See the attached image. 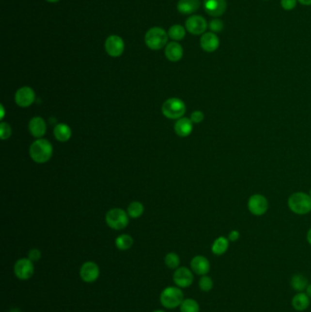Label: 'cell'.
<instances>
[{
  "mask_svg": "<svg viewBox=\"0 0 311 312\" xmlns=\"http://www.w3.org/2000/svg\"><path fill=\"white\" fill-rule=\"evenodd\" d=\"M164 312V311H156V312Z\"/></svg>",
  "mask_w": 311,
  "mask_h": 312,
  "instance_id": "b9f144b4",
  "label": "cell"
},
{
  "mask_svg": "<svg viewBox=\"0 0 311 312\" xmlns=\"http://www.w3.org/2000/svg\"><path fill=\"white\" fill-rule=\"evenodd\" d=\"M53 154L52 144L46 139H38L32 142L30 147V156L37 164L48 162Z\"/></svg>",
  "mask_w": 311,
  "mask_h": 312,
  "instance_id": "6da1fadb",
  "label": "cell"
},
{
  "mask_svg": "<svg viewBox=\"0 0 311 312\" xmlns=\"http://www.w3.org/2000/svg\"><path fill=\"white\" fill-rule=\"evenodd\" d=\"M132 245H133V239L129 234H121L115 239V246L118 250H130Z\"/></svg>",
  "mask_w": 311,
  "mask_h": 312,
  "instance_id": "d4e9b609",
  "label": "cell"
},
{
  "mask_svg": "<svg viewBox=\"0 0 311 312\" xmlns=\"http://www.w3.org/2000/svg\"><path fill=\"white\" fill-rule=\"evenodd\" d=\"M79 277L86 283H93L100 277V268L93 261H87L79 269Z\"/></svg>",
  "mask_w": 311,
  "mask_h": 312,
  "instance_id": "30bf717a",
  "label": "cell"
},
{
  "mask_svg": "<svg viewBox=\"0 0 311 312\" xmlns=\"http://www.w3.org/2000/svg\"><path fill=\"white\" fill-rule=\"evenodd\" d=\"M105 49L107 53L113 58L120 57L124 50V42L123 39L116 35L109 36L105 41Z\"/></svg>",
  "mask_w": 311,
  "mask_h": 312,
  "instance_id": "7c38bea8",
  "label": "cell"
},
{
  "mask_svg": "<svg viewBox=\"0 0 311 312\" xmlns=\"http://www.w3.org/2000/svg\"><path fill=\"white\" fill-rule=\"evenodd\" d=\"M29 130L31 133L32 136H34L35 138H38V139H41L46 133L47 125H46L45 121L43 120V118H32L29 124Z\"/></svg>",
  "mask_w": 311,
  "mask_h": 312,
  "instance_id": "e0dca14e",
  "label": "cell"
},
{
  "mask_svg": "<svg viewBox=\"0 0 311 312\" xmlns=\"http://www.w3.org/2000/svg\"><path fill=\"white\" fill-rule=\"evenodd\" d=\"M298 1L301 5H304V6H311V0H296Z\"/></svg>",
  "mask_w": 311,
  "mask_h": 312,
  "instance_id": "8d00e7d4",
  "label": "cell"
},
{
  "mask_svg": "<svg viewBox=\"0 0 311 312\" xmlns=\"http://www.w3.org/2000/svg\"><path fill=\"white\" fill-rule=\"evenodd\" d=\"M107 225L114 230L124 229L129 224V215L121 208H112L106 214Z\"/></svg>",
  "mask_w": 311,
  "mask_h": 312,
  "instance_id": "8992f818",
  "label": "cell"
},
{
  "mask_svg": "<svg viewBox=\"0 0 311 312\" xmlns=\"http://www.w3.org/2000/svg\"><path fill=\"white\" fill-rule=\"evenodd\" d=\"M180 311L181 312H199L200 307L194 298H185L180 305Z\"/></svg>",
  "mask_w": 311,
  "mask_h": 312,
  "instance_id": "484cf974",
  "label": "cell"
},
{
  "mask_svg": "<svg viewBox=\"0 0 311 312\" xmlns=\"http://www.w3.org/2000/svg\"><path fill=\"white\" fill-rule=\"evenodd\" d=\"M249 209L254 216H263L268 208V202L264 195H254L249 198Z\"/></svg>",
  "mask_w": 311,
  "mask_h": 312,
  "instance_id": "9c48e42d",
  "label": "cell"
},
{
  "mask_svg": "<svg viewBox=\"0 0 311 312\" xmlns=\"http://www.w3.org/2000/svg\"><path fill=\"white\" fill-rule=\"evenodd\" d=\"M71 129L70 126L66 124H59L54 128L55 138L59 141L66 142L70 140L71 137Z\"/></svg>",
  "mask_w": 311,
  "mask_h": 312,
  "instance_id": "7402d4cb",
  "label": "cell"
},
{
  "mask_svg": "<svg viewBox=\"0 0 311 312\" xmlns=\"http://www.w3.org/2000/svg\"><path fill=\"white\" fill-rule=\"evenodd\" d=\"M191 269L199 276H204L210 271V262L202 256H196L191 260Z\"/></svg>",
  "mask_w": 311,
  "mask_h": 312,
  "instance_id": "2e32d148",
  "label": "cell"
},
{
  "mask_svg": "<svg viewBox=\"0 0 311 312\" xmlns=\"http://www.w3.org/2000/svg\"><path fill=\"white\" fill-rule=\"evenodd\" d=\"M220 44V41L216 33L207 32L202 34L200 39V45L205 52H214L218 49Z\"/></svg>",
  "mask_w": 311,
  "mask_h": 312,
  "instance_id": "9a60e30c",
  "label": "cell"
},
{
  "mask_svg": "<svg viewBox=\"0 0 311 312\" xmlns=\"http://www.w3.org/2000/svg\"><path fill=\"white\" fill-rule=\"evenodd\" d=\"M229 247V239L220 236L215 240L212 246V252L217 256H222L226 253Z\"/></svg>",
  "mask_w": 311,
  "mask_h": 312,
  "instance_id": "603a6c76",
  "label": "cell"
},
{
  "mask_svg": "<svg viewBox=\"0 0 311 312\" xmlns=\"http://www.w3.org/2000/svg\"><path fill=\"white\" fill-rule=\"evenodd\" d=\"M21 312L18 309H13V310H11L10 312Z\"/></svg>",
  "mask_w": 311,
  "mask_h": 312,
  "instance_id": "60d3db41",
  "label": "cell"
},
{
  "mask_svg": "<svg viewBox=\"0 0 311 312\" xmlns=\"http://www.w3.org/2000/svg\"><path fill=\"white\" fill-rule=\"evenodd\" d=\"M311 304V297L307 295V293L299 292L295 294L292 298V306L297 312L306 311Z\"/></svg>",
  "mask_w": 311,
  "mask_h": 312,
  "instance_id": "44dd1931",
  "label": "cell"
},
{
  "mask_svg": "<svg viewBox=\"0 0 311 312\" xmlns=\"http://www.w3.org/2000/svg\"><path fill=\"white\" fill-rule=\"evenodd\" d=\"M306 293H307V295L310 296L311 298V284H309L308 288L306 289Z\"/></svg>",
  "mask_w": 311,
  "mask_h": 312,
  "instance_id": "74e56055",
  "label": "cell"
},
{
  "mask_svg": "<svg viewBox=\"0 0 311 312\" xmlns=\"http://www.w3.org/2000/svg\"><path fill=\"white\" fill-rule=\"evenodd\" d=\"M187 107L185 102L178 98H171L164 102L162 107L163 114L168 119L177 120L183 118L186 113Z\"/></svg>",
  "mask_w": 311,
  "mask_h": 312,
  "instance_id": "5b68a950",
  "label": "cell"
},
{
  "mask_svg": "<svg viewBox=\"0 0 311 312\" xmlns=\"http://www.w3.org/2000/svg\"><path fill=\"white\" fill-rule=\"evenodd\" d=\"M12 133V130L10 125L7 123H1L0 124V137L2 140H7Z\"/></svg>",
  "mask_w": 311,
  "mask_h": 312,
  "instance_id": "4dcf8cb0",
  "label": "cell"
},
{
  "mask_svg": "<svg viewBox=\"0 0 311 312\" xmlns=\"http://www.w3.org/2000/svg\"><path fill=\"white\" fill-rule=\"evenodd\" d=\"M164 263L166 266H168L171 269H176L178 268L180 265L179 256L176 253H168L164 258Z\"/></svg>",
  "mask_w": 311,
  "mask_h": 312,
  "instance_id": "f1b7e54d",
  "label": "cell"
},
{
  "mask_svg": "<svg viewBox=\"0 0 311 312\" xmlns=\"http://www.w3.org/2000/svg\"><path fill=\"white\" fill-rule=\"evenodd\" d=\"M168 36L173 40H182L186 36V30L181 25H173L168 31Z\"/></svg>",
  "mask_w": 311,
  "mask_h": 312,
  "instance_id": "83f0119b",
  "label": "cell"
},
{
  "mask_svg": "<svg viewBox=\"0 0 311 312\" xmlns=\"http://www.w3.org/2000/svg\"><path fill=\"white\" fill-rule=\"evenodd\" d=\"M209 29H210L211 32H213V33H219L224 30V23L222 20L218 19V18L213 19L209 23Z\"/></svg>",
  "mask_w": 311,
  "mask_h": 312,
  "instance_id": "1f68e13d",
  "label": "cell"
},
{
  "mask_svg": "<svg viewBox=\"0 0 311 312\" xmlns=\"http://www.w3.org/2000/svg\"><path fill=\"white\" fill-rule=\"evenodd\" d=\"M47 2H50V3H56V2H59L60 0H46Z\"/></svg>",
  "mask_w": 311,
  "mask_h": 312,
  "instance_id": "ab89813d",
  "label": "cell"
},
{
  "mask_svg": "<svg viewBox=\"0 0 311 312\" xmlns=\"http://www.w3.org/2000/svg\"><path fill=\"white\" fill-rule=\"evenodd\" d=\"M193 122L188 118H180L174 125V132L180 137H187L193 132Z\"/></svg>",
  "mask_w": 311,
  "mask_h": 312,
  "instance_id": "ac0fdd59",
  "label": "cell"
},
{
  "mask_svg": "<svg viewBox=\"0 0 311 312\" xmlns=\"http://www.w3.org/2000/svg\"><path fill=\"white\" fill-rule=\"evenodd\" d=\"M201 6L200 0H179L177 9L183 15H190L196 12Z\"/></svg>",
  "mask_w": 311,
  "mask_h": 312,
  "instance_id": "ffe728a7",
  "label": "cell"
},
{
  "mask_svg": "<svg viewBox=\"0 0 311 312\" xmlns=\"http://www.w3.org/2000/svg\"><path fill=\"white\" fill-rule=\"evenodd\" d=\"M186 28L187 31L193 35H201L206 31L207 23L202 16L193 15L187 19Z\"/></svg>",
  "mask_w": 311,
  "mask_h": 312,
  "instance_id": "4fadbf2b",
  "label": "cell"
},
{
  "mask_svg": "<svg viewBox=\"0 0 311 312\" xmlns=\"http://www.w3.org/2000/svg\"><path fill=\"white\" fill-rule=\"evenodd\" d=\"M307 239H308V242L310 243L311 245V228L309 230L308 234H307Z\"/></svg>",
  "mask_w": 311,
  "mask_h": 312,
  "instance_id": "f35d334b",
  "label": "cell"
},
{
  "mask_svg": "<svg viewBox=\"0 0 311 312\" xmlns=\"http://www.w3.org/2000/svg\"><path fill=\"white\" fill-rule=\"evenodd\" d=\"M36 94L31 87H22L16 91L15 102L21 108H27L35 102Z\"/></svg>",
  "mask_w": 311,
  "mask_h": 312,
  "instance_id": "8fae6325",
  "label": "cell"
},
{
  "mask_svg": "<svg viewBox=\"0 0 311 312\" xmlns=\"http://www.w3.org/2000/svg\"><path fill=\"white\" fill-rule=\"evenodd\" d=\"M226 8V0H203V8L210 16L218 17L224 15Z\"/></svg>",
  "mask_w": 311,
  "mask_h": 312,
  "instance_id": "5bb4252c",
  "label": "cell"
},
{
  "mask_svg": "<svg viewBox=\"0 0 311 312\" xmlns=\"http://www.w3.org/2000/svg\"><path fill=\"white\" fill-rule=\"evenodd\" d=\"M184 299V293L178 287H167L160 295L161 304L169 310L180 307Z\"/></svg>",
  "mask_w": 311,
  "mask_h": 312,
  "instance_id": "3957f363",
  "label": "cell"
},
{
  "mask_svg": "<svg viewBox=\"0 0 311 312\" xmlns=\"http://www.w3.org/2000/svg\"><path fill=\"white\" fill-rule=\"evenodd\" d=\"M214 287V281L207 275L202 276L199 280V288L203 292H209Z\"/></svg>",
  "mask_w": 311,
  "mask_h": 312,
  "instance_id": "f546056e",
  "label": "cell"
},
{
  "mask_svg": "<svg viewBox=\"0 0 311 312\" xmlns=\"http://www.w3.org/2000/svg\"><path fill=\"white\" fill-rule=\"evenodd\" d=\"M290 284H291V287L292 289L295 290V291H298V292H302L303 290L308 288L309 286V281L307 280V278L301 275V274H295L292 279H291V281H290Z\"/></svg>",
  "mask_w": 311,
  "mask_h": 312,
  "instance_id": "cb8c5ba5",
  "label": "cell"
},
{
  "mask_svg": "<svg viewBox=\"0 0 311 312\" xmlns=\"http://www.w3.org/2000/svg\"><path fill=\"white\" fill-rule=\"evenodd\" d=\"M310 195H311V192H310Z\"/></svg>",
  "mask_w": 311,
  "mask_h": 312,
  "instance_id": "7bdbcfd3",
  "label": "cell"
},
{
  "mask_svg": "<svg viewBox=\"0 0 311 312\" xmlns=\"http://www.w3.org/2000/svg\"><path fill=\"white\" fill-rule=\"evenodd\" d=\"M145 44L153 50L161 49L168 41V35L164 29L155 27L150 29L145 34Z\"/></svg>",
  "mask_w": 311,
  "mask_h": 312,
  "instance_id": "277c9868",
  "label": "cell"
},
{
  "mask_svg": "<svg viewBox=\"0 0 311 312\" xmlns=\"http://www.w3.org/2000/svg\"><path fill=\"white\" fill-rule=\"evenodd\" d=\"M296 0H281V7L285 10H292L295 8Z\"/></svg>",
  "mask_w": 311,
  "mask_h": 312,
  "instance_id": "d6a6232c",
  "label": "cell"
},
{
  "mask_svg": "<svg viewBox=\"0 0 311 312\" xmlns=\"http://www.w3.org/2000/svg\"><path fill=\"white\" fill-rule=\"evenodd\" d=\"M34 262L29 258H20L14 265V274L20 281H28L34 275Z\"/></svg>",
  "mask_w": 311,
  "mask_h": 312,
  "instance_id": "52a82bcc",
  "label": "cell"
},
{
  "mask_svg": "<svg viewBox=\"0 0 311 312\" xmlns=\"http://www.w3.org/2000/svg\"><path fill=\"white\" fill-rule=\"evenodd\" d=\"M184 49L177 42H170L165 48V56L171 62H177L183 58Z\"/></svg>",
  "mask_w": 311,
  "mask_h": 312,
  "instance_id": "d6986e66",
  "label": "cell"
},
{
  "mask_svg": "<svg viewBox=\"0 0 311 312\" xmlns=\"http://www.w3.org/2000/svg\"><path fill=\"white\" fill-rule=\"evenodd\" d=\"M203 118H204V115L201 110H195L191 114V121L194 124H200L201 122H202Z\"/></svg>",
  "mask_w": 311,
  "mask_h": 312,
  "instance_id": "e575fe53",
  "label": "cell"
},
{
  "mask_svg": "<svg viewBox=\"0 0 311 312\" xmlns=\"http://www.w3.org/2000/svg\"><path fill=\"white\" fill-rule=\"evenodd\" d=\"M172 281L178 288H188L194 282L193 272L186 266H181L175 269L172 275Z\"/></svg>",
  "mask_w": 311,
  "mask_h": 312,
  "instance_id": "ba28073f",
  "label": "cell"
},
{
  "mask_svg": "<svg viewBox=\"0 0 311 312\" xmlns=\"http://www.w3.org/2000/svg\"><path fill=\"white\" fill-rule=\"evenodd\" d=\"M288 207L297 215H306L311 211V196L302 192H297L288 198Z\"/></svg>",
  "mask_w": 311,
  "mask_h": 312,
  "instance_id": "7a4b0ae2",
  "label": "cell"
},
{
  "mask_svg": "<svg viewBox=\"0 0 311 312\" xmlns=\"http://www.w3.org/2000/svg\"><path fill=\"white\" fill-rule=\"evenodd\" d=\"M239 236H240L239 232H238V231H236V230H233V231H231V232H230L229 236H228V239H229V241L234 242V241H236V240H238V239H239Z\"/></svg>",
  "mask_w": 311,
  "mask_h": 312,
  "instance_id": "d590c367",
  "label": "cell"
},
{
  "mask_svg": "<svg viewBox=\"0 0 311 312\" xmlns=\"http://www.w3.org/2000/svg\"><path fill=\"white\" fill-rule=\"evenodd\" d=\"M143 211H144V207L142 203H140V202H132L129 204L127 213L130 218H138L143 214Z\"/></svg>",
  "mask_w": 311,
  "mask_h": 312,
  "instance_id": "4316f807",
  "label": "cell"
},
{
  "mask_svg": "<svg viewBox=\"0 0 311 312\" xmlns=\"http://www.w3.org/2000/svg\"><path fill=\"white\" fill-rule=\"evenodd\" d=\"M28 258H30L32 262H37L41 258V252L37 249H33V250H30V252L28 254Z\"/></svg>",
  "mask_w": 311,
  "mask_h": 312,
  "instance_id": "836d02e7",
  "label": "cell"
}]
</instances>
